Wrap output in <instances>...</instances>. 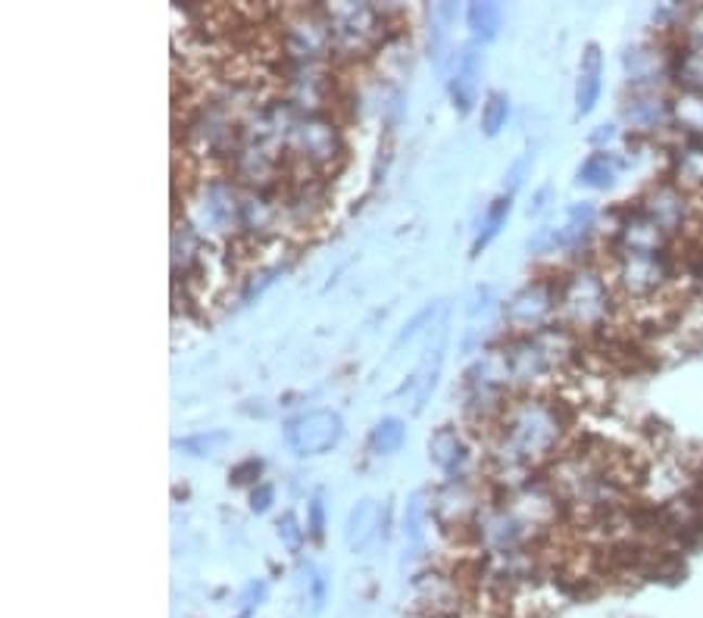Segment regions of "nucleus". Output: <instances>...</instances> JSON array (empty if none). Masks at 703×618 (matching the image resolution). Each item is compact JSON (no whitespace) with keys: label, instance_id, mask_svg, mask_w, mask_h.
I'll return each mask as SVG.
<instances>
[{"label":"nucleus","instance_id":"20e7f679","mask_svg":"<svg viewBox=\"0 0 703 618\" xmlns=\"http://www.w3.org/2000/svg\"><path fill=\"white\" fill-rule=\"evenodd\" d=\"M288 150L298 156V163L310 173H328L344 156V138L341 128L323 113H303L288 125Z\"/></svg>","mask_w":703,"mask_h":618},{"label":"nucleus","instance_id":"2f4dec72","mask_svg":"<svg viewBox=\"0 0 703 618\" xmlns=\"http://www.w3.org/2000/svg\"><path fill=\"white\" fill-rule=\"evenodd\" d=\"M306 534L319 544L323 534H326V509H323V500H310V521H306Z\"/></svg>","mask_w":703,"mask_h":618},{"label":"nucleus","instance_id":"7c9ffc66","mask_svg":"<svg viewBox=\"0 0 703 618\" xmlns=\"http://www.w3.org/2000/svg\"><path fill=\"white\" fill-rule=\"evenodd\" d=\"M260 471H263V459H256V456H248L244 463H238L235 469L228 471V481L235 484V488H241V484H251L260 478Z\"/></svg>","mask_w":703,"mask_h":618},{"label":"nucleus","instance_id":"e433bc0d","mask_svg":"<svg viewBox=\"0 0 703 618\" xmlns=\"http://www.w3.org/2000/svg\"><path fill=\"white\" fill-rule=\"evenodd\" d=\"M548 198H551V188H548V185H544V188H541V191H538V194H535V200H531V203H528V216H531V213H535V216H538V213H541V210H544V206H548Z\"/></svg>","mask_w":703,"mask_h":618},{"label":"nucleus","instance_id":"9b49d317","mask_svg":"<svg viewBox=\"0 0 703 618\" xmlns=\"http://www.w3.org/2000/svg\"><path fill=\"white\" fill-rule=\"evenodd\" d=\"M623 123L631 128V135H663L676 128V103L663 91L656 94L631 91V98L623 103Z\"/></svg>","mask_w":703,"mask_h":618},{"label":"nucleus","instance_id":"c756f323","mask_svg":"<svg viewBox=\"0 0 703 618\" xmlns=\"http://www.w3.org/2000/svg\"><path fill=\"white\" fill-rule=\"evenodd\" d=\"M531 163H535V156H531V150H526V153L510 166V173H506V178H503V194H506V198H513V194L523 188V181H526Z\"/></svg>","mask_w":703,"mask_h":618},{"label":"nucleus","instance_id":"f257e3e1","mask_svg":"<svg viewBox=\"0 0 703 618\" xmlns=\"http://www.w3.org/2000/svg\"><path fill=\"white\" fill-rule=\"evenodd\" d=\"M569 428V409L556 396H523L506 406L498 421V446L494 463L498 478L513 484H528V471L556 456V450Z\"/></svg>","mask_w":703,"mask_h":618},{"label":"nucleus","instance_id":"f3484780","mask_svg":"<svg viewBox=\"0 0 703 618\" xmlns=\"http://www.w3.org/2000/svg\"><path fill=\"white\" fill-rule=\"evenodd\" d=\"M478 88H481V53L476 48H463L460 56L453 60L451 75V100L453 110L460 116L473 113L478 100Z\"/></svg>","mask_w":703,"mask_h":618},{"label":"nucleus","instance_id":"393cba45","mask_svg":"<svg viewBox=\"0 0 703 618\" xmlns=\"http://www.w3.org/2000/svg\"><path fill=\"white\" fill-rule=\"evenodd\" d=\"M428 503L423 491L410 496L406 503V513H403V538L410 541L413 546H423V538H426V525H428Z\"/></svg>","mask_w":703,"mask_h":618},{"label":"nucleus","instance_id":"dca6fc26","mask_svg":"<svg viewBox=\"0 0 703 618\" xmlns=\"http://www.w3.org/2000/svg\"><path fill=\"white\" fill-rule=\"evenodd\" d=\"M598 219H601V213H598V206H594L591 200H578V203H573V206L566 210L563 225H556L553 253H576V250L585 248V244L591 241L594 228H598Z\"/></svg>","mask_w":703,"mask_h":618},{"label":"nucleus","instance_id":"c9c22d12","mask_svg":"<svg viewBox=\"0 0 703 618\" xmlns=\"http://www.w3.org/2000/svg\"><path fill=\"white\" fill-rule=\"evenodd\" d=\"M616 141V125H598L594 131H591V144L594 148H601V144H613Z\"/></svg>","mask_w":703,"mask_h":618},{"label":"nucleus","instance_id":"5701e85b","mask_svg":"<svg viewBox=\"0 0 703 618\" xmlns=\"http://www.w3.org/2000/svg\"><path fill=\"white\" fill-rule=\"evenodd\" d=\"M456 16L453 3H435L428 10V38H431V56L438 66H444V50L451 41V23Z\"/></svg>","mask_w":703,"mask_h":618},{"label":"nucleus","instance_id":"1a4fd4ad","mask_svg":"<svg viewBox=\"0 0 703 618\" xmlns=\"http://www.w3.org/2000/svg\"><path fill=\"white\" fill-rule=\"evenodd\" d=\"M626 78L631 91L656 94L673 78V53H663L656 45H635L626 50Z\"/></svg>","mask_w":703,"mask_h":618},{"label":"nucleus","instance_id":"7ed1b4c3","mask_svg":"<svg viewBox=\"0 0 703 618\" xmlns=\"http://www.w3.org/2000/svg\"><path fill=\"white\" fill-rule=\"evenodd\" d=\"M678 275V256L669 250L656 253H628L613 256V285L619 294H626L635 303H651L660 298Z\"/></svg>","mask_w":703,"mask_h":618},{"label":"nucleus","instance_id":"4468645a","mask_svg":"<svg viewBox=\"0 0 703 618\" xmlns=\"http://www.w3.org/2000/svg\"><path fill=\"white\" fill-rule=\"evenodd\" d=\"M428 459L438 471H444L448 481H466V469H469V446L463 441V434L444 425L428 438Z\"/></svg>","mask_w":703,"mask_h":618},{"label":"nucleus","instance_id":"aec40b11","mask_svg":"<svg viewBox=\"0 0 703 618\" xmlns=\"http://www.w3.org/2000/svg\"><path fill=\"white\" fill-rule=\"evenodd\" d=\"M623 173V160L610 150H594L581 160L576 181L591 188V191H610L616 185V178Z\"/></svg>","mask_w":703,"mask_h":618},{"label":"nucleus","instance_id":"cd10ccee","mask_svg":"<svg viewBox=\"0 0 703 618\" xmlns=\"http://www.w3.org/2000/svg\"><path fill=\"white\" fill-rule=\"evenodd\" d=\"M303 578H306V603H310V613L319 616L323 606H326L328 578L316 569V566H306V569H303Z\"/></svg>","mask_w":703,"mask_h":618},{"label":"nucleus","instance_id":"f8f14e48","mask_svg":"<svg viewBox=\"0 0 703 618\" xmlns=\"http://www.w3.org/2000/svg\"><path fill=\"white\" fill-rule=\"evenodd\" d=\"M444 350H448V310L438 316L435 328L428 331V344L423 350V360H419L416 371L410 375V384L403 388V391H413V409L416 413H423L426 400L435 391V384H438V371H441V363H444Z\"/></svg>","mask_w":703,"mask_h":618},{"label":"nucleus","instance_id":"72a5a7b5","mask_svg":"<svg viewBox=\"0 0 703 618\" xmlns=\"http://www.w3.org/2000/svg\"><path fill=\"white\" fill-rule=\"evenodd\" d=\"M266 596V584L263 581H251L241 594V618H248L260 606V600Z\"/></svg>","mask_w":703,"mask_h":618},{"label":"nucleus","instance_id":"f704fd0d","mask_svg":"<svg viewBox=\"0 0 703 618\" xmlns=\"http://www.w3.org/2000/svg\"><path fill=\"white\" fill-rule=\"evenodd\" d=\"M273 500H276V491H273V484H256V488L251 491V513H256V516L269 513Z\"/></svg>","mask_w":703,"mask_h":618},{"label":"nucleus","instance_id":"4be33fe9","mask_svg":"<svg viewBox=\"0 0 703 618\" xmlns=\"http://www.w3.org/2000/svg\"><path fill=\"white\" fill-rule=\"evenodd\" d=\"M466 23L473 28L476 41H494L501 35L503 7L501 3H469L466 7Z\"/></svg>","mask_w":703,"mask_h":618},{"label":"nucleus","instance_id":"473e14b6","mask_svg":"<svg viewBox=\"0 0 703 618\" xmlns=\"http://www.w3.org/2000/svg\"><path fill=\"white\" fill-rule=\"evenodd\" d=\"M285 273L281 266H273V269H256V273L251 275V281H248V288H244V294H241V300L248 303V300L253 298V294H260L263 288H269L273 281H276V275Z\"/></svg>","mask_w":703,"mask_h":618},{"label":"nucleus","instance_id":"a878e982","mask_svg":"<svg viewBox=\"0 0 703 618\" xmlns=\"http://www.w3.org/2000/svg\"><path fill=\"white\" fill-rule=\"evenodd\" d=\"M228 444H231V431L213 428V431H201V434H191L185 441H176V450L185 456H213Z\"/></svg>","mask_w":703,"mask_h":618},{"label":"nucleus","instance_id":"b1692460","mask_svg":"<svg viewBox=\"0 0 703 618\" xmlns=\"http://www.w3.org/2000/svg\"><path fill=\"white\" fill-rule=\"evenodd\" d=\"M406 441V428H403V421L398 416H385L381 421H376V428H373V434H369V450L376 453V456H391V453H398Z\"/></svg>","mask_w":703,"mask_h":618},{"label":"nucleus","instance_id":"423d86ee","mask_svg":"<svg viewBox=\"0 0 703 618\" xmlns=\"http://www.w3.org/2000/svg\"><path fill=\"white\" fill-rule=\"evenodd\" d=\"M556 281L551 278H538L526 288H519L513 298L503 303L501 321L516 335H535V331H544L548 325H553L551 319H556Z\"/></svg>","mask_w":703,"mask_h":618},{"label":"nucleus","instance_id":"a211bd4d","mask_svg":"<svg viewBox=\"0 0 703 618\" xmlns=\"http://www.w3.org/2000/svg\"><path fill=\"white\" fill-rule=\"evenodd\" d=\"M431 513L444 528H466V521L476 516V494L466 481H448L435 500Z\"/></svg>","mask_w":703,"mask_h":618},{"label":"nucleus","instance_id":"6e6552de","mask_svg":"<svg viewBox=\"0 0 703 618\" xmlns=\"http://www.w3.org/2000/svg\"><path fill=\"white\" fill-rule=\"evenodd\" d=\"M344 438V421L331 409H313L285 425V444L294 456H323Z\"/></svg>","mask_w":703,"mask_h":618},{"label":"nucleus","instance_id":"bb28decb","mask_svg":"<svg viewBox=\"0 0 703 618\" xmlns=\"http://www.w3.org/2000/svg\"><path fill=\"white\" fill-rule=\"evenodd\" d=\"M506 119H510V98L503 91H491L481 103V131L488 138H498Z\"/></svg>","mask_w":703,"mask_h":618},{"label":"nucleus","instance_id":"ddd939ff","mask_svg":"<svg viewBox=\"0 0 703 618\" xmlns=\"http://www.w3.org/2000/svg\"><path fill=\"white\" fill-rule=\"evenodd\" d=\"M388 534V506L376 503V500H360L348 516V528H344V541L353 553H366L369 546L385 541Z\"/></svg>","mask_w":703,"mask_h":618},{"label":"nucleus","instance_id":"4c0bfd02","mask_svg":"<svg viewBox=\"0 0 703 618\" xmlns=\"http://www.w3.org/2000/svg\"><path fill=\"white\" fill-rule=\"evenodd\" d=\"M435 618H456V616H435Z\"/></svg>","mask_w":703,"mask_h":618},{"label":"nucleus","instance_id":"9d476101","mask_svg":"<svg viewBox=\"0 0 703 618\" xmlns=\"http://www.w3.org/2000/svg\"><path fill=\"white\" fill-rule=\"evenodd\" d=\"M241 203L244 194L235 191L228 181H210L201 188L198 203V225L206 231H238L241 228Z\"/></svg>","mask_w":703,"mask_h":618},{"label":"nucleus","instance_id":"2eb2a0df","mask_svg":"<svg viewBox=\"0 0 703 618\" xmlns=\"http://www.w3.org/2000/svg\"><path fill=\"white\" fill-rule=\"evenodd\" d=\"M669 163H673V181L681 185L688 194L701 198L703 194V138L681 135L676 131V144L669 148Z\"/></svg>","mask_w":703,"mask_h":618},{"label":"nucleus","instance_id":"0eeeda50","mask_svg":"<svg viewBox=\"0 0 703 618\" xmlns=\"http://www.w3.org/2000/svg\"><path fill=\"white\" fill-rule=\"evenodd\" d=\"M694 194H688L681 185H676L673 178L656 181L648 188V194L638 200L641 213L660 225L669 238H678L681 231H688L694 219H698V203Z\"/></svg>","mask_w":703,"mask_h":618},{"label":"nucleus","instance_id":"412c9836","mask_svg":"<svg viewBox=\"0 0 703 618\" xmlns=\"http://www.w3.org/2000/svg\"><path fill=\"white\" fill-rule=\"evenodd\" d=\"M510 210H513V198L501 194L498 200H491V206L485 210L481 225H478L476 241H473V256H478L481 250L488 248V244L501 235V228L506 225V219H510Z\"/></svg>","mask_w":703,"mask_h":618},{"label":"nucleus","instance_id":"c85d7f7f","mask_svg":"<svg viewBox=\"0 0 703 618\" xmlns=\"http://www.w3.org/2000/svg\"><path fill=\"white\" fill-rule=\"evenodd\" d=\"M276 528H278V541L288 546L291 553H301L303 538H306V528H301L298 516H294V513H285V516L276 521Z\"/></svg>","mask_w":703,"mask_h":618},{"label":"nucleus","instance_id":"6ab92c4d","mask_svg":"<svg viewBox=\"0 0 703 618\" xmlns=\"http://www.w3.org/2000/svg\"><path fill=\"white\" fill-rule=\"evenodd\" d=\"M603 91V56L598 45H588L581 53V66H578V81H576V113L578 116H588Z\"/></svg>","mask_w":703,"mask_h":618},{"label":"nucleus","instance_id":"39448f33","mask_svg":"<svg viewBox=\"0 0 703 618\" xmlns=\"http://www.w3.org/2000/svg\"><path fill=\"white\" fill-rule=\"evenodd\" d=\"M328 20H331V48L344 56L369 53L385 38V20L369 3L328 7Z\"/></svg>","mask_w":703,"mask_h":618},{"label":"nucleus","instance_id":"f03ea898","mask_svg":"<svg viewBox=\"0 0 703 618\" xmlns=\"http://www.w3.org/2000/svg\"><path fill=\"white\" fill-rule=\"evenodd\" d=\"M556 321L576 335H594L610 325L613 316V281L598 266H578L556 281Z\"/></svg>","mask_w":703,"mask_h":618}]
</instances>
